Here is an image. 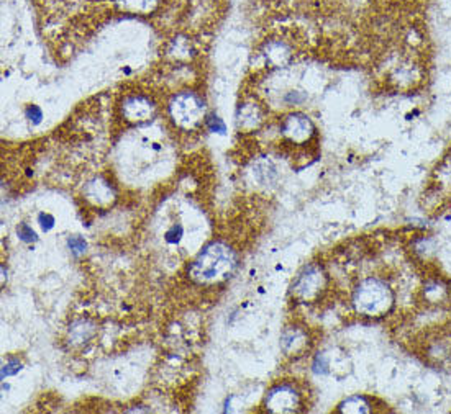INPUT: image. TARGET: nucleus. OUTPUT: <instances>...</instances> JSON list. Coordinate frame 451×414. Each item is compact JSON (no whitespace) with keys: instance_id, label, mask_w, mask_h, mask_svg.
<instances>
[{"instance_id":"nucleus-4","label":"nucleus","mask_w":451,"mask_h":414,"mask_svg":"<svg viewBox=\"0 0 451 414\" xmlns=\"http://www.w3.org/2000/svg\"><path fill=\"white\" fill-rule=\"evenodd\" d=\"M17 234H18V238H20L22 241H25V242H33V241H36L35 231L27 225V223H22V225L17 228Z\"/></svg>"},{"instance_id":"nucleus-2","label":"nucleus","mask_w":451,"mask_h":414,"mask_svg":"<svg viewBox=\"0 0 451 414\" xmlns=\"http://www.w3.org/2000/svg\"><path fill=\"white\" fill-rule=\"evenodd\" d=\"M355 300L358 310H361L364 314H381L387 310L390 303L389 292L385 290L382 284H379L376 280H369L363 284Z\"/></svg>"},{"instance_id":"nucleus-8","label":"nucleus","mask_w":451,"mask_h":414,"mask_svg":"<svg viewBox=\"0 0 451 414\" xmlns=\"http://www.w3.org/2000/svg\"><path fill=\"white\" fill-rule=\"evenodd\" d=\"M27 115H28V118L31 121H33L35 124H38L41 121V118H43V113H41V110L36 107V105H30V107L27 108Z\"/></svg>"},{"instance_id":"nucleus-1","label":"nucleus","mask_w":451,"mask_h":414,"mask_svg":"<svg viewBox=\"0 0 451 414\" xmlns=\"http://www.w3.org/2000/svg\"><path fill=\"white\" fill-rule=\"evenodd\" d=\"M235 264H237V257L232 249L217 242V244L208 246L199 255V259L194 262L191 268V273L197 280H215L230 273Z\"/></svg>"},{"instance_id":"nucleus-5","label":"nucleus","mask_w":451,"mask_h":414,"mask_svg":"<svg viewBox=\"0 0 451 414\" xmlns=\"http://www.w3.org/2000/svg\"><path fill=\"white\" fill-rule=\"evenodd\" d=\"M68 246L71 247V251L74 254H82L87 247L86 241H84V238H81V236H73V238H69Z\"/></svg>"},{"instance_id":"nucleus-3","label":"nucleus","mask_w":451,"mask_h":414,"mask_svg":"<svg viewBox=\"0 0 451 414\" xmlns=\"http://www.w3.org/2000/svg\"><path fill=\"white\" fill-rule=\"evenodd\" d=\"M300 406L299 393L289 385H279L266 396V408L272 412H291L297 411Z\"/></svg>"},{"instance_id":"nucleus-10","label":"nucleus","mask_w":451,"mask_h":414,"mask_svg":"<svg viewBox=\"0 0 451 414\" xmlns=\"http://www.w3.org/2000/svg\"><path fill=\"white\" fill-rule=\"evenodd\" d=\"M181 236H182V228L181 226H174L171 231L166 233V241L171 242V244H176V242L181 239Z\"/></svg>"},{"instance_id":"nucleus-7","label":"nucleus","mask_w":451,"mask_h":414,"mask_svg":"<svg viewBox=\"0 0 451 414\" xmlns=\"http://www.w3.org/2000/svg\"><path fill=\"white\" fill-rule=\"evenodd\" d=\"M20 370V364L15 362V360H10V362H7L4 365L2 369V377H9V375H15V373Z\"/></svg>"},{"instance_id":"nucleus-6","label":"nucleus","mask_w":451,"mask_h":414,"mask_svg":"<svg viewBox=\"0 0 451 414\" xmlns=\"http://www.w3.org/2000/svg\"><path fill=\"white\" fill-rule=\"evenodd\" d=\"M208 128H210V131H217V133H225V123L220 120V118L217 115H213L208 118Z\"/></svg>"},{"instance_id":"nucleus-9","label":"nucleus","mask_w":451,"mask_h":414,"mask_svg":"<svg viewBox=\"0 0 451 414\" xmlns=\"http://www.w3.org/2000/svg\"><path fill=\"white\" fill-rule=\"evenodd\" d=\"M38 221H40V226L43 228V231H49V229L54 226V218L48 213H41Z\"/></svg>"}]
</instances>
